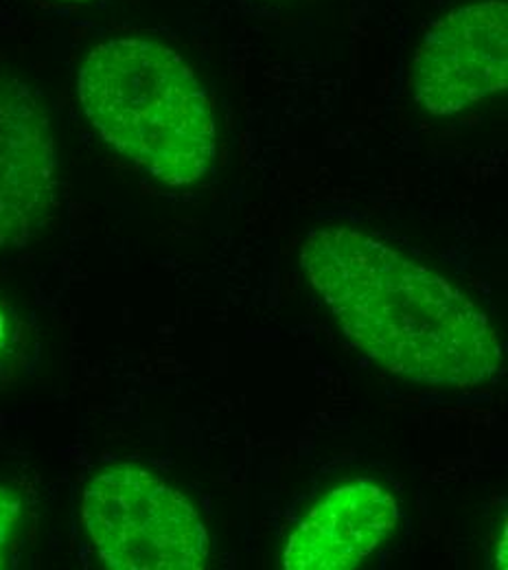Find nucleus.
Here are the masks:
<instances>
[{
  "instance_id": "obj_2",
  "label": "nucleus",
  "mask_w": 508,
  "mask_h": 570,
  "mask_svg": "<svg viewBox=\"0 0 508 570\" xmlns=\"http://www.w3.org/2000/svg\"><path fill=\"white\" fill-rule=\"evenodd\" d=\"M81 110L99 137L169 187L200 183L216 160V115L193 67L149 38H112L77 71Z\"/></svg>"
},
{
  "instance_id": "obj_8",
  "label": "nucleus",
  "mask_w": 508,
  "mask_h": 570,
  "mask_svg": "<svg viewBox=\"0 0 508 570\" xmlns=\"http://www.w3.org/2000/svg\"><path fill=\"white\" fill-rule=\"evenodd\" d=\"M7 338H9V321H7L4 309L0 307V354H2L4 345H7Z\"/></svg>"
},
{
  "instance_id": "obj_1",
  "label": "nucleus",
  "mask_w": 508,
  "mask_h": 570,
  "mask_svg": "<svg viewBox=\"0 0 508 570\" xmlns=\"http://www.w3.org/2000/svg\"><path fill=\"white\" fill-rule=\"evenodd\" d=\"M300 264L347 338L392 375L474 389L502 373V345L487 314L377 237L347 226L311 230Z\"/></svg>"
},
{
  "instance_id": "obj_3",
  "label": "nucleus",
  "mask_w": 508,
  "mask_h": 570,
  "mask_svg": "<svg viewBox=\"0 0 508 570\" xmlns=\"http://www.w3.org/2000/svg\"><path fill=\"white\" fill-rule=\"evenodd\" d=\"M81 522L110 569L198 570L209 560L211 538L196 504L139 465L99 472L83 492Z\"/></svg>"
},
{
  "instance_id": "obj_6",
  "label": "nucleus",
  "mask_w": 508,
  "mask_h": 570,
  "mask_svg": "<svg viewBox=\"0 0 508 570\" xmlns=\"http://www.w3.org/2000/svg\"><path fill=\"white\" fill-rule=\"evenodd\" d=\"M397 522L399 504L379 483H342L293 527L281 558L283 569H356L392 535Z\"/></svg>"
},
{
  "instance_id": "obj_7",
  "label": "nucleus",
  "mask_w": 508,
  "mask_h": 570,
  "mask_svg": "<svg viewBox=\"0 0 508 570\" xmlns=\"http://www.w3.org/2000/svg\"><path fill=\"white\" fill-rule=\"evenodd\" d=\"M22 518V499L9 485H0V569L7 567L9 549Z\"/></svg>"
},
{
  "instance_id": "obj_5",
  "label": "nucleus",
  "mask_w": 508,
  "mask_h": 570,
  "mask_svg": "<svg viewBox=\"0 0 508 570\" xmlns=\"http://www.w3.org/2000/svg\"><path fill=\"white\" fill-rule=\"evenodd\" d=\"M60 194V156L42 97L0 71V250L31 242L51 219Z\"/></svg>"
},
{
  "instance_id": "obj_9",
  "label": "nucleus",
  "mask_w": 508,
  "mask_h": 570,
  "mask_svg": "<svg viewBox=\"0 0 508 570\" xmlns=\"http://www.w3.org/2000/svg\"><path fill=\"white\" fill-rule=\"evenodd\" d=\"M58 2H69V4H81V2H88V0H58Z\"/></svg>"
},
{
  "instance_id": "obj_4",
  "label": "nucleus",
  "mask_w": 508,
  "mask_h": 570,
  "mask_svg": "<svg viewBox=\"0 0 508 570\" xmlns=\"http://www.w3.org/2000/svg\"><path fill=\"white\" fill-rule=\"evenodd\" d=\"M508 83V7L482 0L456 7L424 36L415 62L417 104L436 117L458 115Z\"/></svg>"
}]
</instances>
